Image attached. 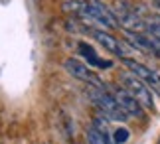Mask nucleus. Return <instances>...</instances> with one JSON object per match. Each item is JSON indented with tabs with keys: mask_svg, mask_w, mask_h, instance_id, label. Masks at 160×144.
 I'll list each match as a JSON object with an SVG mask.
<instances>
[{
	"mask_svg": "<svg viewBox=\"0 0 160 144\" xmlns=\"http://www.w3.org/2000/svg\"><path fill=\"white\" fill-rule=\"evenodd\" d=\"M113 14L119 22V26L125 30V32H138V34H144L146 32V26H144V20L142 16L137 12L132 4H128L127 0H115L113 2Z\"/></svg>",
	"mask_w": 160,
	"mask_h": 144,
	"instance_id": "3",
	"label": "nucleus"
},
{
	"mask_svg": "<svg viewBox=\"0 0 160 144\" xmlns=\"http://www.w3.org/2000/svg\"><path fill=\"white\" fill-rule=\"evenodd\" d=\"M122 65L127 67V71H131L132 75H137L140 81H144V83L148 85L152 91L160 93V73L158 71L150 69L148 65L140 63V61H137V59H131V57H125V59H122Z\"/></svg>",
	"mask_w": 160,
	"mask_h": 144,
	"instance_id": "8",
	"label": "nucleus"
},
{
	"mask_svg": "<svg viewBox=\"0 0 160 144\" xmlns=\"http://www.w3.org/2000/svg\"><path fill=\"white\" fill-rule=\"evenodd\" d=\"M128 136H131V132H128L125 127H121V128H117L113 132V142L115 144H125L128 140Z\"/></svg>",
	"mask_w": 160,
	"mask_h": 144,
	"instance_id": "14",
	"label": "nucleus"
},
{
	"mask_svg": "<svg viewBox=\"0 0 160 144\" xmlns=\"http://www.w3.org/2000/svg\"><path fill=\"white\" fill-rule=\"evenodd\" d=\"M63 69L65 73L69 75V77L81 81L85 85H93V87H105V83L99 79V75H97L87 63H83V61H79L75 57H67L63 61Z\"/></svg>",
	"mask_w": 160,
	"mask_h": 144,
	"instance_id": "5",
	"label": "nucleus"
},
{
	"mask_svg": "<svg viewBox=\"0 0 160 144\" xmlns=\"http://www.w3.org/2000/svg\"><path fill=\"white\" fill-rule=\"evenodd\" d=\"M77 52H79V55H81V57H85L87 65L99 67V69H109V67H113V63H111L109 59H101L99 55H97V52L93 49V46H89L87 42H79Z\"/></svg>",
	"mask_w": 160,
	"mask_h": 144,
	"instance_id": "10",
	"label": "nucleus"
},
{
	"mask_svg": "<svg viewBox=\"0 0 160 144\" xmlns=\"http://www.w3.org/2000/svg\"><path fill=\"white\" fill-rule=\"evenodd\" d=\"M83 8H85V0H65V2L61 4V10H63L65 14H71L73 18L81 16Z\"/></svg>",
	"mask_w": 160,
	"mask_h": 144,
	"instance_id": "12",
	"label": "nucleus"
},
{
	"mask_svg": "<svg viewBox=\"0 0 160 144\" xmlns=\"http://www.w3.org/2000/svg\"><path fill=\"white\" fill-rule=\"evenodd\" d=\"M142 20L146 26V34L154 36L160 40V14H148V12H142Z\"/></svg>",
	"mask_w": 160,
	"mask_h": 144,
	"instance_id": "11",
	"label": "nucleus"
},
{
	"mask_svg": "<svg viewBox=\"0 0 160 144\" xmlns=\"http://www.w3.org/2000/svg\"><path fill=\"white\" fill-rule=\"evenodd\" d=\"M87 95H89V99H91V103L97 107V111H99L105 118H109V121L125 122L127 118H128V117L125 115V111L119 107V103H117L113 91L107 89V85H105V87L87 85Z\"/></svg>",
	"mask_w": 160,
	"mask_h": 144,
	"instance_id": "1",
	"label": "nucleus"
},
{
	"mask_svg": "<svg viewBox=\"0 0 160 144\" xmlns=\"http://www.w3.org/2000/svg\"><path fill=\"white\" fill-rule=\"evenodd\" d=\"M87 34L93 37L95 42H99V46H103V49H107L109 53L113 55H119L121 59L127 57V47L119 37H115L109 30H103V28H87Z\"/></svg>",
	"mask_w": 160,
	"mask_h": 144,
	"instance_id": "7",
	"label": "nucleus"
},
{
	"mask_svg": "<svg viewBox=\"0 0 160 144\" xmlns=\"http://www.w3.org/2000/svg\"><path fill=\"white\" fill-rule=\"evenodd\" d=\"M125 34V42L128 46H132L134 49H138V52L142 53H150L154 55V57L160 59V40L150 34H138V32H122Z\"/></svg>",
	"mask_w": 160,
	"mask_h": 144,
	"instance_id": "9",
	"label": "nucleus"
},
{
	"mask_svg": "<svg viewBox=\"0 0 160 144\" xmlns=\"http://www.w3.org/2000/svg\"><path fill=\"white\" fill-rule=\"evenodd\" d=\"M87 144H115V142H113V136H105L95 127H89L87 128Z\"/></svg>",
	"mask_w": 160,
	"mask_h": 144,
	"instance_id": "13",
	"label": "nucleus"
},
{
	"mask_svg": "<svg viewBox=\"0 0 160 144\" xmlns=\"http://www.w3.org/2000/svg\"><path fill=\"white\" fill-rule=\"evenodd\" d=\"M158 144H160V140H158Z\"/></svg>",
	"mask_w": 160,
	"mask_h": 144,
	"instance_id": "16",
	"label": "nucleus"
},
{
	"mask_svg": "<svg viewBox=\"0 0 160 144\" xmlns=\"http://www.w3.org/2000/svg\"><path fill=\"white\" fill-rule=\"evenodd\" d=\"M113 95L117 99V103H119V107L125 111L127 117L137 118V121H144V118H146V112H148V111H146L122 85H115L113 87Z\"/></svg>",
	"mask_w": 160,
	"mask_h": 144,
	"instance_id": "6",
	"label": "nucleus"
},
{
	"mask_svg": "<svg viewBox=\"0 0 160 144\" xmlns=\"http://www.w3.org/2000/svg\"><path fill=\"white\" fill-rule=\"evenodd\" d=\"M79 20L93 24V28H103V30H109V32L121 28L113 14V8H109L103 0H85V8L79 16Z\"/></svg>",
	"mask_w": 160,
	"mask_h": 144,
	"instance_id": "2",
	"label": "nucleus"
},
{
	"mask_svg": "<svg viewBox=\"0 0 160 144\" xmlns=\"http://www.w3.org/2000/svg\"><path fill=\"white\" fill-rule=\"evenodd\" d=\"M119 81H121V85L125 87V89L131 93V95L137 99V101L142 105L146 111H154V97H152V89L144 83V81H140L137 75H132L131 71L122 73Z\"/></svg>",
	"mask_w": 160,
	"mask_h": 144,
	"instance_id": "4",
	"label": "nucleus"
},
{
	"mask_svg": "<svg viewBox=\"0 0 160 144\" xmlns=\"http://www.w3.org/2000/svg\"><path fill=\"white\" fill-rule=\"evenodd\" d=\"M152 4H154V8L160 12V0H152Z\"/></svg>",
	"mask_w": 160,
	"mask_h": 144,
	"instance_id": "15",
	"label": "nucleus"
}]
</instances>
